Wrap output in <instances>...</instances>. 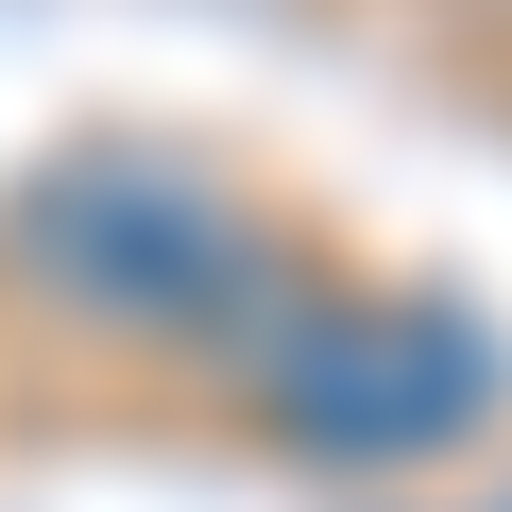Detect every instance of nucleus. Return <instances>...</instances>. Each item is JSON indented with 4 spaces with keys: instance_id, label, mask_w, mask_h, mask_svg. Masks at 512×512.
Instances as JSON below:
<instances>
[{
    "instance_id": "nucleus-1",
    "label": "nucleus",
    "mask_w": 512,
    "mask_h": 512,
    "mask_svg": "<svg viewBox=\"0 0 512 512\" xmlns=\"http://www.w3.org/2000/svg\"><path fill=\"white\" fill-rule=\"evenodd\" d=\"M495 410V342L444 308H308L274 342V427L325 461H427Z\"/></svg>"
},
{
    "instance_id": "nucleus-2",
    "label": "nucleus",
    "mask_w": 512,
    "mask_h": 512,
    "mask_svg": "<svg viewBox=\"0 0 512 512\" xmlns=\"http://www.w3.org/2000/svg\"><path fill=\"white\" fill-rule=\"evenodd\" d=\"M35 274L120 308V325H171L239 274V222H205V188H171V171H86L35 205Z\"/></svg>"
}]
</instances>
